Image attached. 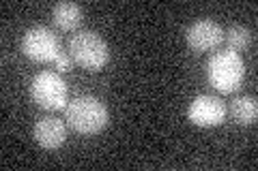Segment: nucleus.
<instances>
[{"mask_svg": "<svg viewBox=\"0 0 258 171\" xmlns=\"http://www.w3.org/2000/svg\"><path fill=\"white\" fill-rule=\"evenodd\" d=\"M22 52L35 62H54L60 56V39L45 26H32L22 37Z\"/></svg>", "mask_w": 258, "mask_h": 171, "instance_id": "nucleus-5", "label": "nucleus"}, {"mask_svg": "<svg viewBox=\"0 0 258 171\" xmlns=\"http://www.w3.org/2000/svg\"><path fill=\"white\" fill-rule=\"evenodd\" d=\"M69 54L78 67L86 71H101L110 60V47L97 32L80 30L69 41Z\"/></svg>", "mask_w": 258, "mask_h": 171, "instance_id": "nucleus-3", "label": "nucleus"}, {"mask_svg": "<svg viewBox=\"0 0 258 171\" xmlns=\"http://www.w3.org/2000/svg\"><path fill=\"white\" fill-rule=\"evenodd\" d=\"M232 118H235L239 124H254L256 116H258V103L254 96H237L230 105Z\"/></svg>", "mask_w": 258, "mask_h": 171, "instance_id": "nucleus-10", "label": "nucleus"}, {"mask_svg": "<svg viewBox=\"0 0 258 171\" xmlns=\"http://www.w3.org/2000/svg\"><path fill=\"white\" fill-rule=\"evenodd\" d=\"M30 96L43 109H64L67 107V84L56 71H41L30 81Z\"/></svg>", "mask_w": 258, "mask_h": 171, "instance_id": "nucleus-4", "label": "nucleus"}, {"mask_svg": "<svg viewBox=\"0 0 258 171\" xmlns=\"http://www.w3.org/2000/svg\"><path fill=\"white\" fill-rule=\"evenodd\" d=\"M52 20L60 30H76L82 22V7L76 3H58L52 9Z\"/></svg>", "mask_w": 258, "mask_h": 171, "instance_id": "nucleus-9", "label": "nucleus"}, {"mask_svg": "<svg viewBox=\"0 0 258 171\" xmlns=\"http://www.w3.org/2000/svg\"><path fill=\"white\" fill-rule=\"evenodd\" d=\"M185 39H187V45L191 50L209 52V50H215L224 41V28L215 20L205 18L191 24L187 32H185Z\"/></svg>", "mask_w": 258, "mask_h": 171, "instance_id": "nucleus-7", "label": "nucleus"}, {"mask_svg": "<svg viewBox=\"0 0 258 171\" xmlns=\"http://www.w3.org/2000/svg\"><path fill=\"white\" fill-rule=\"evenodd\" d=\"M64 120H67L71 131H76L78 135H97L106 128L110 111L103 101L95 99L91 94H82L67 103Z\"/></svg>", "mask_w": 258, "mask_h": 171, "instance_id": "nucleus-1", "label": "nucleus"}, {"mask_svg": "<svg viewBox=\"0 0 258 171\" xmlns=\"http://www.w3.org/2000/svg\"><path fill=\"white\" fill-rule=\"evenodd\" d=\"M187 118L196 126H220L226 118V105L213 94H198L189 103Z\"/></svg>", "mask_w": 258, "mask_h": 171, "instance_id": "nucleus-6", "label": "nucleus"}, {"mask_svg": "<svg viewBox=\"0 0 258 171\" xmlns=\"http://www.w3.org/2000/svg\"><path fill=\"white\" fill-rule=\"evenodd\" d=\"M32 135H35V141L41 145V148L56 150L64 143V139H67V128H64V122L60 118L43 116V118L37 120Z\"/></svg>", "mask_w": 258, "mask_h": 171, "instance_id": "nucleus-8", "label": "nucleus"}, {"mask_svg": "<svg viewBox=\"0 0 258 171\" xmlns=\"http://www.w3.org/2000/svg\"><path fill=\"white\" fill-rule=\"evenodd\" d=\"M54 64H56V69H58V73H64V71L71 69V58L64 52H60V56L54 60Z\"/></svg>", "mask_w": 258, "mask_h": 171, "instance_id": "nucleus-12", "label": "nucleus"}, {"mask_svg": "<svg viewBox=\"0 0 258 171\" xmlns=\"http://www.w3.org/2000/svg\"><path fill=\"white\" fill-rule=\"evenodd\" d=\"M207 77L215 90H220L224 94L235 92L243 84L245 77V64L243 58L237 52L224 50V52H215L207 64Z\"/></svg>", "mask_w": 258, "mask_h": 171, "instance_id": "nucleus-2", "label": "nucleus"}, {"mask_svg": "<svg viewBox=\"0 0 258 171\" xmlns=\"http://www.w3.org/2000/svg\"><path fill=\"white\" fill-rule=\"evenodd\" d=\"M224 41L228 43V50L230 52H241V50H247L249 45H252V30L245 28V26H230L228 30L224 32Z\"/></svg>", "mask_w": 258, "mask_h": 171, "instance_id": "nucleus-11", "label": "nucleus"}]
</instances>
